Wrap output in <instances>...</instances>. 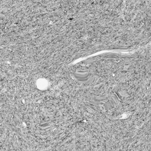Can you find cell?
<instances>
[{"instance_id": "cell-1", "label": "cell", "mask_w": 151, "mask_h": 151, "mask_svg": "<svg viewBox=\"0 0 151 151\" xmlns=\"http://www.w3.org/2000/svg\"><path fill=\"white\" fill-rule=\"evenodd\" d=\"M91 76L88 73H85V72L81 70L76 71L73 73L72 75L73 80L76 82L80 83H85L86 81H88L87 79H90Z\"/></svg>"}]
</instances>
